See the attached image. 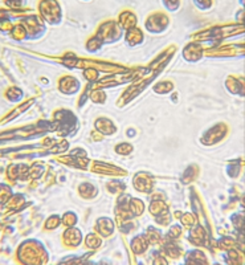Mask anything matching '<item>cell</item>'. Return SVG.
Segmentation results:
<instances>
[{"label": "cell", "instance_id": "6da1fadb", "mask_svg": "<svg viewBox=\"0 0 245 265\" xmlns=\"http://www.w3.org/2000/svg\"><path fill=\"white\" fill-rule=\"evenodd\" d=\"M39 15L49 25H59L63 20V7L59 0H39Z\"/></svg>", "mask_w": 245, "mask_h": 265}, {"label": "cell", "instance_id": "7a4b0ae2", "mask_svg": "<svg viewBox=\"0 0 245 265\" xmlns=\"http://www.w3.org/2000/svg\"><path fill=\"white\" fill-rule=\"evenodd\" d=\"M123 32L125 31L119 26L118 21L117 20H105L102 23L99 24L98 28H97L96 33L99 39L102 40L103 44H112L117 43L123 37Z\"/></svg>", "mask_w": 245, "mask_h": 265}, {"label": "cell", "instance_id": "3957f363", "mask_svg": "<svg viewBox=\"0 0 245 265\" xmlns=\"http://www.w3.org/2000/svg\"><path fill=\"white\" fill-rule=\"evenodd\" d=\"M20 21L24 24L28 32V39H39L46 32V23L39 13H28L24 15Z\"/></svg>", "mask_w": 245, "mask_h": 265}, {"label": "cell", "instance_id": "277c9868", "mask_svg": "<svg viewBox=\"0 0 245 265\" xmlns=\"http://www.w3.org/2000/svg\"><path fill=\"white\" fill-rule=\"evenodd\" d=\"M170 25V17L166 12H156L150 13L145 20V30L151 35H160L166 32V30Z\"/></svg>", "mask_w": 245, "mask_h": 265}, {"label": "cell", "instance_id": "5b68a950", "mask_svg": "<svg viewBox=\"0 0 245 265\" xmlns=\"http://www.w3.org/2000/svg\"><path fill=\"white\" fill-rule=\"evenodd\" d=\"M117 21H118L119 26L123 31H127L130 28H134V26L138 25V16H137L134 11L123 10L117 17Z\"/></svg>", "mask_w": 245, "mask_h": 265}, {"label": "cell", "instance_id": "8992f818", "mask_svg": "<svg viewBox=\"0 0 245 265\" xmlns=\"http://www.w3.org/2000/svg\"><path fill=\"white\" fill-rule=\"evenodd\" d=\"M125 41L130 46L141 45L145 41V32L138 25L130 28V30L125 31Z\"/></svg>", "mask_w": 245, "mask_h": 265}, {"label": "cell", "instance_id": "52a82bcc", "mask_svg": "<svg viewBox=\"0 0 245 265\" xmlns=\"http://www.w3.org/2000/svg\"><path fill=\"white\" fill-rule=\"evenodd\" d=\"M183 53H184L185 60H188V61H198L203 55V48L199 43H189L184 48Z\"/></svg>", "mask_w": 245, "mask_h": 265}, {"label": "cell", "instance_id": "ba28073f", "mask_svg": "<svg viewBox=\"0 0 245 265\" xmlns=\"http://www.w3.org/2000/svg\"><path fill=\"white\" fill-rule=\"evenodd\" d=\"M83 240V235L78 229L70 228L68 231L64 232V242L68 245H72V247H77V245L81 243Z\"/></svg>", "mask_w": 245, "mask_h": 265}, {"label": "cell", "instance_id": "9c48e42d", "mask_svg": "<svg viewBox=\"0 0 245 265\" xmlns=\"http://www.w3.org/2000/svg\"><path fill=\"white\" fill-rule=\"evenodd\" d=\"M113 229H114V224H113V222L110 219L103 218L99 219L98 222H97V231L99 232V235L101 236L112 235Z\"/></svg>", "mask_w": 245, "mask_h": 265}, {"label": "cell", "instance_id": "30bf717a", "mask_svg": "<svg viewBox=\"0 0 245 265\" xmlns=\"http://www.w3.org/2000/svg\"><path fill=\"white\" fill-rule=\"evenodd\" d=\"M225 126L220 125V126H215L213 129L209 130L207 134H205L204 138H209L208 141H204V143H215L217 142L219 139H222V137L225 134Z\"/></svg>", "mask_w": 245, "mask_h": 265}, {"label": "cell", "instance_id": "8fae6325", "mask_svg": "<svg viewBox=\"0 0 245 265\" xmlns=\"http://www.w3.org/2000/svg\"><path fill=\"white\" fill-rule=\"evenodd\" d=\"M134 186L138 191L142 192H150L152 189V182L149 178H146L143 174H139L135 176V180H134Z\"/></svg>", "mask_w": 245, "mask_h": 265}, {"label": "cell", "instance_id": "7c38bea8", "mask_svg": "<svg viewBox=\"0 0 245 265\" xmlns=\"http://www.w3.org/2000/svg\"><path fill=\"white\" fill-rule=\"evenodd\" d=\"M131 249L137 255H141V253L146 252V249H147V238L145 237V235H138L134 237V240L131 242Z\"/></svg>", "mask_w": 245, "mask_h": 265}, {"label": "cell", "instance_id": "4fadbf2b", "mask_svg": "<svg viewBox=\"0 0 245 265\" xmlns=\"http://www.w3.org/2000/svg\"><path fill=\"white\" fill-rule=\"evenodd\" d=\"M11 36L13 37V40H16V41H24V40L28 39L26 28L24 26V24L21 23V21L13 24V28L12 31H11Z\"/></svg>", "mask_w": 245, "mask_h": 265}, {"label": "cell", "instance_id": "5bb4252c", "mask_svg": "<svg viewBox=\"0 0 245 265\" xmlns=\"http://www.w3.org/2000/svg\"><path fill=\"white\" fill-rule=\"evenodd\" d=\"M189 240L195 245H203V243L205 242V231L200 225H196L195 228H194V231L191 232Z\"/></svg>", "mask_w": 245, "mask_h": 265}, {"label": "cell", "instance_id": "9a60e30c", "mask_svg": "<svg viewBox=\"0 0 245 265\" xmlns=\"http://www.w3.org/2000/svg\"><path fill=\"white\" fill-rule=\"evenodd\" d=\"M96 127L97 130H99L102 134H112V132H114V130H116L112 121H109V119L106 118H99L96 122Z\"/></svg>", "mask_w": 245, "mask_h": 265}, {"label": "cell", "instance_id": "2e32d148", "mask_svg": "<svg viewBox=\"0 0 245 265\" xmlns=\"http://www.w3.org/2000/svg\"><path fill=\"white\" fill-rule=\"evenodd\" d=\"M102 45H103V41L99 39L97 35H93V36L89 37L88 41H86V49L92 53L98 52V50L102 48Z\"/></svg>", "mask_w": 245, "mask_h": 265}, {"label": "cell", "instance_id": "e0dca14e", "mask_svg": "<svg viewBox=\"0 0 245 265\" xmlns=\"http://www.w3.org/2000/svg\"><path fill=\"white\" fill-rule=\"evenodd\" d=\"M129 208L130 211H131L132 215L139 216L143 212V209H145V204H143L142 200H139V199H131L129 202Z\"/></svg>", "mask_w": 245, "mask_h": 265}, {"label": "cell", "instance_id": "ac0fdd59", "mask_svg": "<svg viewBox=\"0 0 245 265\" xmlns=\"http://www.w3.org/2000/svg\"><path fill=\"white\" fill-rule=\"evenodd\" d=\"M163 7L169 12H176L182 6V0H162Z\"/></svg>", "mask_w": 245, "mask_h": 265}, {"label": "cell", "instance_id": "d6986e66", "mask_svg": "<svg viewBox=\"0 0 245 265\" xmlns=\"http://www.w3.org/2000/svg\"><path fill=\"white\" fill-rule=\"evenodd\" d=\"M192 3L195 4L199 11H203V12H207L213 7V0H192Z\"/></svg>", "mask_w": 245, "mask_h": 265}, {"label": "cell", "instance_id": "ffe728a7", "mask_svg": "<svg viewBox=\"0 0 245 265\" xmlns=\"http://www.w3.org/2000/svg\"><path fill=\"white\" fill-rule=\"evenodd\" d=\"M188 258H185L188 262H207L204 253L200 251H192L188 253Z\"/></svg>", "mask_w": 245, "mask_h": 265}, {"label": "cell", "instance_id": "44dd1931", "mask_svg": "<svg viewBox=\"0 0 245 265\" xmlns=\"http://www.w3.org/2000/svg\"><path fill=\"white\" fill-rule=\"evenodd\" d=\"M3 3L8 10H23L25 7V0H3Z\"/></svg>", "mask_w": 245, "mask_h": 265}, {"label": "cell", "instance_id": "7402d4cb", "mask_svg": "<svg viewBox=\"0 0 245 265\" xmlns=\"http://www.w3.org/2000/svg\"><path fill=\"white\" fill-rule=\"evenodd\" d=\"M96 190H94V187H93L92 184H89V183H84V184L79 186V194L84 196V198H92L94 194H96Z\"/></svg>", "mask_w": 245, "mask_h": 265}, {"label": "cell", "instance_id": "603a6c76", "mask_svg": "<svg viewBox=\"0 0 245 265\" xmlns=\"http://www.w3.org/2000/svg\"><path fill=\"white\" fill-rule=\"evenodd\" d=\"M150 211L155 216H158L160 215V214H163V212H167V205L163 202H152L151 207H150Z\"/></svg>", "mask_w": 245, "mask_h": 265}, {"label": "cell", "instance_id": "cb8c5ba5", "mask_svg": "<svg viewBox=\"0 0 245 265\" xmlns=\"http://www.w3.org/2000/svg\"><path fill=\"white\" fill-rule=\"evenodd\" d=\"M86 245L93 249L98 248L99 245H101V238H99V236L94 235V233H90V235L86 237Z\"/></svg>", "mask_w": 245, "mask_h": 265}, {"label": "cell", "instance_id": "d4e9b609", "mask_svg": "<svg viewBox=\"0 0 245 265\" xmlns=\"http://www.w3.org/2000/svg\"><path fill=\"white\" fill-rule=\"evenodd\" d=\"M7 94V98L10 99V101H13V102H16V101H19L20 98H21V92H20L17 88H11V89H8V92L6 93Z\"/></svg>", "mask_w": 245, "mask_h": 265}, {"label": "cell", "instance_id": "484cf974", "mask_svg": "<svg viewBox=\"0 0 245 265\" xmlns=\"http://www.w3.org/2000/svg\"><path fill=\"white\" fill-rule=\"evenodd\" d=\"M165 251L167 252L171 257H178L179 252H180L174 243H167V244L165 245Z\"/></svg>", "mask_w": 245, "mask_h": 265}, {"label": "cell", "instance_id": "4316f807", "mask_svg": "<svg viewBox=\"0 0 245 265\" xmlns=\"http://www.w3.org/2000/svg\"><path fill=\"white\" fill-rule=\"evenodd\" d=\"M60 225V218L59 216H50L45 223V228L46 229H55Z\"/></svg>", "mask_w": 245, "mask_h": 265}, {"label": "cell", "instance_id": "83f0119b", "mask_svg": "<svg viewBox=\"0 0 245 265\" xmlns=\"http://www.w3.org/2000/svg\"><path fill=\"white\" fill-rule=\"evenodd\" d=\"M116 151L118 152V154H123V155H126V154H130V152L132 151V146L127 145V143H122V145L117 146Z\"/></svg>", "mask_w": 245, "mask_h": 265}, {"label": "cell", "instance_id": "f1b7e54d", "mask_svg": "<svg viewBox=\"0 0 245 265\" xmlns=\"http://www.w3.org/2000/svg\"><path fill=\"white\" fill-rule=\"evenodd\" d=\"M19 166L17 165H11L10 167H8V171H7V176L11 179V180H13V179L17 178V174H19Z\"/></svg>", "mask_w": 245, "mask_h": 265}, {"label": "cell", "instance_id": "f546056e", "mask_svg": "<svg viewBox=\"0 0 245 265\" xmlns=\"http://www.w3.org/2000/svg\"><path fill=\"white\" fill-rule=\"evenodd\" d=\"M147 237H149L150 242L152 244H156V243L160 240V235H159V232L155 231L154 228H149V233H147Z\"/></svg>", "mask_w": 245, "mask_h": 265}, {"label": "cell", "instance_id": "4dcf8cb0", "mask_svg": "<svg viewBox=\"0 0 245 265\" xmlns=\"http://www.w3.org/2000/svg\"><path fill=\"white\" fill-rule=\"evenodd\" d=\"M77 222V218L76 215H73V214H70V212H68V214H65V216H64L63 219V223L65 225H68V227H70V225H74Z\"/></svg>", "mask_w": 245, "mask_h": 265}, {"label": "cell", "instance_id": "1f68e13d", "mask_svg": "<svg viewBox=\"0 0 245 265\" xmlns=\"http://www.w3.org/2000/svg\"><path fill=\"white\" fill-rule=\"evenodd\" d=\"M180 233H182V228L179 227V225H172L171 229L169 231V237L170 238H176L180 236Z\"/></svg>", "mask_w": 245, "mask_h": 265}, {"label": "cell", "instance_id": "d6a6232c", "mask_svg": "<svg viewBox=\"0 0 245 265\" xmlns=\"http://www.w3.org/2000/svg\"><path fill=\"white\" fill-rule=\"evenodd\" d=\"M109 189L112 190V192L122 191V190H125V184H122L121 182H117V180H114V182H112L109 184Z\"/></svg>", "mask_w": 245, "mask_h": 265}, {"label": "cell", "instance_id": "836d02e7", "mask_svg": "<svg viewBox=\"0 0 245 265\" xmlns=\"http://www.w3.org/2000/svg\"><path fill=\"white\" fill-rule=\"evenodd\" d=\"M182 222L183 224L187 225V227H191V225L195 223V220H194V216H192L191 214H185V215H183Z\"/></svg>", "mask_w": 245, "mask_h": 265}, {"label": "cell", "instance_id": "e575fe53", "mask_svg": "<svg viewBox=\"0 0 245 265\" xmlns=\"http://www.w3.org/2000/svg\"><path fill=\"white\" fill-rule=\"evenodd\" d=\"M85 77L89 80V81H94V80L98 77V73H97L94 69H88L85 72Z\"/></svg>", "mask_w": 245, "mask_h": 265}, {"label": "cell", "instance_id": "d590c367", "mask_svg": "<svg viewBox=\"0 0 245 265\" xmlns=\"http://www.w3.org/2000/svg\"><path fill=\"white\" fill-rule=\"evenodd\" d=\"M242 16H244V10L241 8V10L237 12V16H236V17H237L238 23H242Z\"/></svg>", "mask_w": 245, "mask_h": 265}, {"label": "cell", "instance_id": "8d00e7d4", "mask_svg": "<svg viewBox=\"0 0 245 265\" xmlns=\"http://www.w3.org/2000/svg\"><path fill=\"white\" fill-rule=\"evenodd\" d=\"M240 3H241V6H244V0H238Z\"/></svg>", "mask_w": 245, "mask_h": 265}, {"label": "cell", "instance_id": "74e56055", "mask_svg": "<svg viewBox=\"0 0 245 265\" xmlns=\"http://www.w3.org/2000/svg\"><path fill=\"white\" fill-rule=\"evenodd\" d=\"M84 2H89V0H84Z\"/></svg>", "mask_w": 245, "mask_h": 265}]
</instances>
